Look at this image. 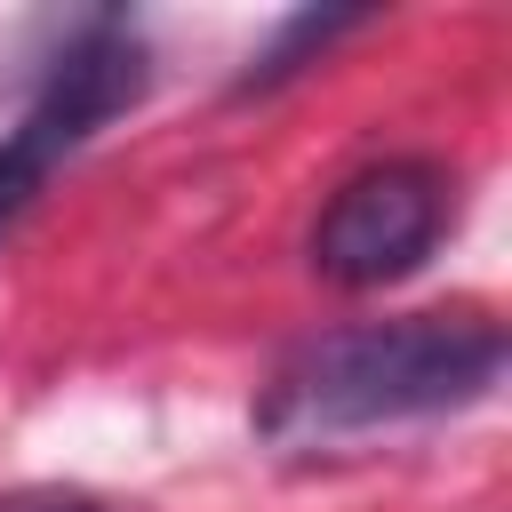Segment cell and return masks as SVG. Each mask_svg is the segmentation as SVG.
Masks as SVG:
<instances>
[{"instance_id": "obj_5", "label": "cell", "mask_w": 512, "mask_h": 512, "mask_svg": "<svg viewBox=\"0 0 512 512\" xmlns=\"http://www.w3.org/2000/svg\"><path fill=\"white\" fill-rule=\"evenodd\" d=\"M0 512H104V504L80 496V488H8Z\"/></svg>"}, {"instance_id": "obj_3", "label": "cell", "mask_w": 512, "mask_h": 512, "mask_svg": "<svg viewBox=\"0 0 512 512\" xmlns=\"http://www.w3.org/2000/svg\"><path fill=\"white\" fill-rule=\"evenodd\" d=\"M448 224V176L432 160H376L344 176L312 224V272L336 288H392L408 280Z\"/></svg>"}, {"instance_id": "obj_4", "label": "cell", "mask_w": 512, "mask_h": 512, "mask_svg": "<svg viewBox=\"0 0 512 512\" xmlns=\"http://www.w3.org/2000/svg\"><path fill=\"white\" fill-rule=\"evenodd\" d=\"M368 24V8H304V16H288L280 24V40L272 48H256V64H248V80L240 88H272V80H288L304 56H320L336 32H360Z\"/></svg>"}, {"instance_id": "obj_2", "label": "cell", "mask_w": 512, "mask_h": 512, "mask_svg": "<svg viewBox=\"0 0 512 512\" xmlns=\"http://www.w3.org/2000/svg\"><path fill=\"white\" fill-rule=\"evenodd\" d=\"M144 88H152L144 40H136L120 16H88L80 40L48 64V80H40V96L24 104V120L0 136V232H8V224L56 184V168H64L104 120H120Z\"/></svg>"}, {"instance_id": "obj_1", "label": "cell", "mask_w": 512, "mask_h": 512, "mask_svg": "<svg viewBox=\"0 0 512 512\" xmlns=\"http://www.w3.org/2000/svg\"><path fill=\"white\" fill-rule=\"evenodd\" d=\"M496 376H504V328L480 312L360 320V328H328L280 360V376L256 400V432L280 448L344 440V432L464 408Z\"/></svg>"}]
</instances>
